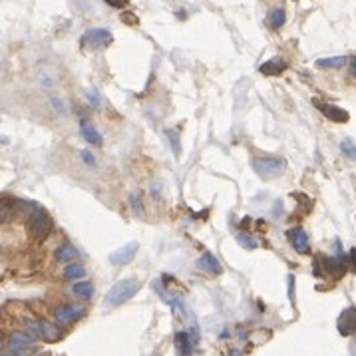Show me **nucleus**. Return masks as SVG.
I'll return each instance as SVG.
<instances>
[{
	"instance_id": "nucleus-20",
	"label": "nucleus",
	"mask_w": 356,
	"mask_h": 356,
	"mask_svg": "<svg viewBox=\"0 0 356 356\" xmlns=\"http://www.w3.org/2000/svg\"><path fill=\"white\" fill-rule=\"evenodd\" d=\"M72 293H74L78 298H92V295H94V284L90 281L76 282L74 287H72Z\"/></svg>"
},
{
	"instance_id": "nucleus-12",
	"label": "nucleus",
	"mask_w": 356,
	"mask_h": 356,
	"mask_svg": "<svg viewBox=\"0 0 356 356\" xmlns=\"http://www.w3.org/2000/svg\"><path fill=\"white\" fill-rule=\"evenodd\" d=\"M339 332L342 336H350L356 332V307H348L339 316Z\"/></svg>"
},
{
	"instance_id": "nucleus-21",
	"label": "nucleus",
	"mask_w": 356,
	"mask_h": 356,
	"mask_svg": "<svg viewBox=\"0 0 356 356\" xmlns=\"http://www.w3.org/2000/svg\"><path fill=\"white\" fill-rule=\"evenodd\" d=\"M284 22H287V12H284L282 8H275V10L269 14V24H271V28L279 30Z\"/></svg>"
},
{
	"instance_id": "nucleus-28",
	"label": "nucleus",
	"mask_w": 356,
	"mask_h": 356,
	"mask_svg": "<svg viewBox=\"0 0 356 356\" xmlns=\"http://www.w3.org/2000/svg\"><path fill=\"white\" fill-rule=\"evenodd\" d=\"M28 354H30V348H16V350L6 348L4 352H0V356H28Z\"/></svg>"
},
{
	"instance_id": "nucleus-3",
	"label": "nucleus",
	"mask_w": 356,
	"mask_h": 356,
	"mask_svg": "<svg viewBox=\"0 0 356 356\" xmlns=\"http://www.w3.org/2000/svg\"><path fill=\"white\" fill-rule=\"evenodd\" d=\"M253 169L261 179H275L284 173L287 164L282 157H275V155H261V157H253Z\"/></svg>"
},
{
	"instance_id": "nucleus-19",
	"label": "nucleus",
	"mask_w": 356,
	"mask_h": 356,
	"mask_svg": "<svg viewBox=\"0 0 356 356\" xmlns=\"http://www.w3.org/2000/svg\"><path fill=\"white\" fill-rule=\"evenodd\" d=\"M84 277H86V269L82 265H74V263H70L62 273L64 281H78V279H84Z\"/></svg>"
},
{
	"instance_id": "nucleus-13",
	"label": "nucleus",
	"mask_w": 356,
	"mask_h": 356,
	"mask_svg": "<svg viewBox=\"0 0 356 356\" xmlns=\"http://www.w3.org/2000/svg\"><path fill=\"white\" fill-rule=\"evenodd\" d=\"M193 346H195V341L187 330L175 332V348H177L179 356H193Z\"/></svg>"
},
{
	"instance_id": "nucleus-1",
	"label": "nucleus",
	"mask_w": 356,
	"mask_h": 356,
	"mask_svg": "<svg viewBox=\"0 0 356 356\" xmlns=\"http://www.w3.org/2000/svg\"><path fill=\"white\" fill-rule=\"evenodd\" d=\"M139 289H141L139 279H121L110 287V291L105 293L104 302L108 307H119V305L128 302Z\"/></svg>"
},
{
	"instance_id": "nucleus-18",
	"label": "nucleus",
	"mask_w": 356,
	"mask_h": 356,
	"mask_svg": "<svg viewBox=\"0 0 356 356\" xmlns=\"http://www.w3.org/2000/svg\"><path fill=\"white\" fill-rule=\"evenodd\" d=\"M259 70H261V74H265V76H277L287 70V62L281 58H273V60H269V62H265V64H261Z\"/></svg>"
},
{
	"instance_id": "nucleus-35",
	"label": "nucleus",
	"mask_w": 356,
	"mask_h": 356,
	"mask_svg": "<svg viewBox=\"0 0 356 356\" xmlns=\"http://www.w3.org/2000/svg\"><path fill=\"white\" fill-rule=\"evenodd\" d=\"M231 354H233V356H241V352H239V350H233Z\"/></svg>"
},
{
	"instance_id": "nucleus-16",
	"label": "nucleus",
	"mask_w": 356,
	"mask_h": 356,
	"mask_svg": "<svg viewBox=\"0 0 356 356\" xmlns=\"http://www.w3.org/2000/svg\"><path fill=\"white\" fill-rule=\"evenodd\" d=\"M80 132H82V137L92 144V146H102V134L94 128V123L88 121V119H82L80 121Z\"/></svg>"
},
{
	"instance_id": "nucleus-6",
	"label": "nucleus",
	"mask_w": 356,
	"mask_h": 356,
	"mask_svg": "<svg viewBox=\"0 0 356 356\" xmlns=\"http://www.w3.org/2000/svg\"><path fill=\"white\" fill-rule=\"evenodd\" d=\"M314 263L323 267V273H321L323 277L328 275L332 279H342L348 271V261L342 257H316Z\"/></svg>"
},
{
	"instance_id": "nucleus-7",
	"label": "nucleus",
	"mask_w": 356,
	"mask_h": 356,
	"mask_svg": "<svg viewBox=\"0 0 356 356\" xmlns=\"http://www.w3.org/2000/svg\"><path fill=\"white\" fill-rule=\"evenodd\" d=\"M137 249H139V245H137L135 241H132V243H126V245L118 247L116 251L110 253L108 261H110V265H114V267H126V265H130V263L134 261Z\"/></svg>"
},
{
	"instance_id": "nucleus-4",
	"label": "nucleus",
	"mask_w": 356,
	"mask_h": 356,
	"mask_svg": "<svg viewBox=\"0 0 356 356\" xmlns=\"http://www.w3.org/2000/svg\"><path fill=\"white\" fill-rule=\"evenodd\" d=\"M26 330L30 334H34L36 339H42L46 342H58L62 339V330L58 328V325L44 321V318H28Z\"/></svg>"
},
{
	"instance_id": "nucleus-8",
	"label": "nucleus",
	"mask_w": 356,
	"mask_h": 356,
	"mask_svg": "<svg viewBox=\"0 0 356 356\" xmlns=\"http://www.w3.org/2000/svg\"><path fill=\"white\" fill-rule=\"evenodd\" d=\"M84 314H86V309L80 305H62V307L54 309V321L58 325L66 327V325H72L76 321H80Z\"/></svg>"
},
{
	"instance_id": "nucleus-29",
	"label": "nucleus",
	"mask_w": 356,
	"mask_h": 356,
	"mask_svg": "<svg viewBox=\"0 0 356 356\" xmlns=\"http://www.w3.org/2000/svg\"><path fill=\"white\" fill-rule=\"evenodd\" d=\"M128 2L130 0H105V4H110L112 8H123V6H128Z\"/></svg>"
},
{
	"instance_id": "nucleus-15",
	"label": "nucleus",
	"mask_w": 356,
	"mask_h": 356,
	"mask_svg": "<svg viewBox=\"0 0 356 356\" xmlns=\"http://www.w3.org/2000/svg\"><path fill=\"white\" fill-rule=\"evenodd\" d=\"M18 201L12 199V197H0V223L10 221L18 213Z\"/></svg>"
},
{
	"instance_id": "nucleus-22",
	"label": "nucleus",
	"mask_w": 356,
	"mask_h": 356,
	"mask_svg": "<svg viewBox=\"0 0 356 356\" xmlns=\"http://www.w3.org/2000/svg\"><path fill=\"white\" fill-rule=\"evenodd\" d=\"M346 64V56H334V58H321L316 60L318 68H342Z\"/></svg>"
},
{
	"instance_id": "nucleus-27",
	"label": "nucleus",
	"mask_w": 356,
	"mask_h": 356,
	"mask_svg": "<svg viewBox=\"0 0 356 356\" xmlns=\"http://www.w3.org/2000/svg\"><path fill=\"white\" fill-rule=\"evenodd\" d=\"M80 157H82V162L88 165V167H96V157H94V153L90 149H82L80 151Z\"/></svg>"
},
{
	"instance_id": "nucleus-14",
	"label": "nucleus",
	"mask_w": 356,
	"mask_h": 356,
	"mask_svg": "<svg viewBox=\"0 0 356 356\" xmlns=\"http://www.w3.org/2000/svg\"><path fill=\"white\" fill-rule=\"evenodd\" d=\"M197 267L207 271L209 275H221L223 273L221 263L217 261V257H215L213 253H203V255L199 257V261H197Z\"/></svg>"
},
{
	"instance_id": "nucleus-25",
	"label": "nucleus",
	"mask_w": 356,
	"mask_h": 356,
	"mask_svg": "<svg viewBox=\"0 0 356 356\" xmlns=\"http://www.w3.org/2000/svg\"><path fill=\"white\" fill-rule=\"evenodd\" d=\"M237 243L241 245V247H245V249H257V247H259L257 239H253L251 235H247V233H239Z\"/></svg>"
},
{
	"instance_id": "nucleus-32",
	"label": "nucleus",
	"mask_w": 356,
	"mask_h": 356,
	"mask_svg": "<svg viewBox=\"0 0 356 356\" xmlns=\"http://www.w3.org/2000/svg\"><path fill=\"white\" fill-rule=\"evenodd\" d=\"M88 98L92 100V102H90L92 105H98V104H100V98H98V94H96L94 90H90V92H88Z\"/></svg>"
},
{
	"instance_id": "nucleus-23",
	"label": "nucleus",
	"mask_w": 356,
	"mask_h": 356,
	"mask_svg": "<svg viewBox=\"0 0 356 356\" xmlns=\"http://www.w3.org/2000/svg\"><path fill=\"white\" fill-rule=\"evenodd\" d=\"M165 137L169 139V144H171V149H173V155L179 157V153H181V144H179V134L175 130H165Z\"/></svg>"
},
{
	"instance_id": "nucleus-30",
	"label": "nucleus",
	"mask_w": 356,
	"mask_h": 356,
	"mask_svg": "<svg viewBox=\"0 0 356 356\" xmlns=\"http://www.w3.org/2000/svg\"><path fill=\"white\" fill-rule=\"evenodd\" d=\"M348 265L356 273V249H350V253H348Z\"/></svg>"
},
{
	"instance_id": "nucleus-2",
	"label": "nucleus",
	"mask_w": 356,
	"mask_h": 356,
	"mask_svg": "<svg viewBox=\"0 0 356 356\" xmlns=\"http://www.w3.org/2000/svg\"><path fill=\"white\" fill-rule=\"evenodd\" d=\"M26 229H28V235L34 243H42V241L48 239V235L52 233L54 223H52L50 215H48L46 211H42V209H34V211L30 213Z\"/></svg>"
},
{
	"instance_id": "nucleus-10",
	"label": "nucleus",
	"mask_w": 356,
	"mask_h": 356,
	"mask_svg": "<svg viewBox=\"0 0 356 356\" xmlns=\"http://www.w3.org/2000/svg\"><path fill=\"white\" fill-rule=\"evenodd\" d=\"M314 108H316L318 112H323L325 118H328L330 121H336V123H346L348 118H350L346 110H342L339 105L325 104V102H321V100H314Z\"/></svg>"
},
{
	"instance_id": "nucleus-31",
	"label": "nucleus",
	"mask_w": 356,
	"mask_h": 356,
	"mask_svg": "<svg viewBox=\"0 0 356 356\" xmlns=\"http://www.w3.org/2000/svg\"><path fill=\"white\" fill-rule=\"evenodd\" d=\"M121 20H123L126 24H137V16H134V14H128V12H126V14L121 16Z\"/></svg>"
},
{
	"instance_id": "nucleus-11",
	"label": "nucleus",
	"mask_w": 356,
	"mask_h": 356,
	"mask_svg": "<svg viewBox=\"0 0 356 356\" xmlns=\"http://www.w3.org/2000/svg\"><path fill=\"white\" fill-rule=\"evenodd\" d=\"M287 237L291 241L293 249L298 253V255H307L311 251V245H309V235L305 233V229L300 227H295V229H289L287 231Z\"/></svg>"
},
{
	"instance_id": "nucleus-33",
	"label": "nucleus",
	"mask_w": 356,
	"mask_h": 356,
	"mask_svg": "<svg viewBox=\"0 0 356 356\" xmlns=\"http://www.w3.org/2000/svg\"><path fill=\"white\" fill-rule=\"evenodd\" d=\"M350 72H352V76H356V56L350 60Z\"/></svg>"
},
{
	"instance_id": "nucleus-26",
	"label": "nucleus",
	"mask_w": 356,
	"mask_h": 356,
	"mask_svg": "<svg viewBox=\"0 0 356 356\" xmlns=\"http://www.w3.org/2000/svg\"><path fill=\"white\" fill-rule=\"evenodd\" d=\"M130 205H132V209H134V213H137V215H144V203H141V197L137 195V193H132L130 195Z\"/></svg>"
},
{
	"instance_id": "nucleus-24",
	"label": "nucleus",
	"mask_w": 356,
	"mask_h": 356,
	"mask_svg": "<svg viewBox=\"0 0 356 356\" xmlns=\"http://www.w3.org/2000/svg\"><path fill=\"white\" fill-rule=\"evenodd\" d=\"M341 151L348 157V159H352L356 162V144L354 141H350V139H344L341 144Z\"/></svg>"
},
{
	"instance_id": "nucleus-5",
	"label": "nucleus",
	"mask_w": 356,
	"mask_h": 356,
	"mask_svg": "<svg viewBox=\"0 0 356 356\" xmlns=\"http://www.w3.org/2000/svg\"><path fill=\"white\" fill-rule=\"evenodd\" d=\"M82 46L90 50H102L114 42V34L105 28H90L82 34Z\"/></svg>"
},
{
	"instance_id": "nucleus-17",
	"label": "nucleus",
	"mask_w": 356,
	"mask_h": 356,
	"mask_svg": "<svg viewBox=\"0 0 356 356\" xmlns=\"http://www.w3.org/2000/svg\"><path fill=\"white\" fill-rule=\"evenodd\" d=\"M54 257H56L58 263H70V261L78 259V249L72 243H64V245H60L58 249L54 251Z\"/></svg>"
},
{
	"instance_id": "nucleus-9",
	"label": "nucleus",
	"mask_w": 356,
	"mask_h": 356,
	"mask_svg": "<svg viewBox=\"0 0 356 356\" xmlns=\"http://www.w3.org/2000/svg\"><path fill=\"white\" fill-rule=\"evenodd\" d=\"M36 341H38V339H36L34 334H30L26 328H24V330H14V332H10L8 339H6V348H10V350H16V348H30Z\"/></svg>"
},
{
	"instance_id": "nucleus-34",
	"label": "nucleus",
	"mask_w": 356,
	"mask_h": 356,
	"mask_svg": "<svg viewBox=\"0 0 356 356\" xmlns=\"http://www.w3.org/2000/svg\"><path fill=\"white\" fill-rule=\"evenodd\" d=\"M52 105H56V110H58L60 114H64V108L60 105V100H52Z\"/></svg>"
}]
</instances>
